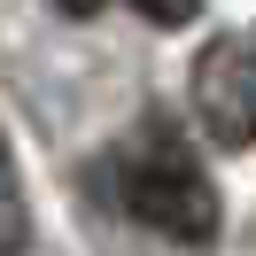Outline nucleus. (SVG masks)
<instances>
[{"label":"nucleus","instance_id":"f257e3e1","mask_svg":"<svg viewBox=\"0 0 256 256\" xmlns=\"http://www.w3.org/2000/svg\"><path fill=\"white\" fill-rule=\"evenodd\" d=\"M124 210L148 225V233L178 240V248H202V240L218 233V186H210L178 148H163V140L148 148V156H132V171H124Z\"/></svg>","mask_w":256,"mask_h":256},{"label":"nucleus","instance_id":"f03ea898","mask_svg":"<svg viewBox=\"0 0 256 256\" xmlns=\"http://www.w3.org/2000/svg\"><path fill=\"white\" fill-rule=\"evenodd\" d=\"M194 124L210 148H256V32H218L194 54Z\"/></svg>","mask_w":256,"mask_h":256},{"label":"nucleus","instance_id":"7ed1b4c3","mask_svg":"<svg viewBox=\"0 0 256 256\" xmlns=\"http://www.w3.org/2000/svg\"><path fill=\"white\" fill-rule=\"evenodd\" d=\"M24 240H32V218H24V186L8 163V140H0V248H24Z\"/></svg>","mask_w":256,"mask_h":256},{"label":"nucleus","instance_id":"20e7f679","mask_svg":"<svg viewBox=\"0 0 256 256\" xmlns=\"http://www.w3.org/2000/svg\"><path fill=\"white\" fill-rule=\"evenodd\" d=\"M132 8H140L156 32H178V24H194V16H202V0H132Z\"/></svg>","mask_w":256,"mask_h":256},{"label":"nucleus","instance_id":"39448f33","mask_svg":"<svg viewBox=\"0 0 256 256\" xmlns=\"http://www.w3.org/2000/svg\"><path fill=\"white\" fill-rule=\"evenodd\" d=\"M54 8H62V16H94L101 0H54Z\"/></svg>","mask_w":256,"mask_h":256}]
</instances>
